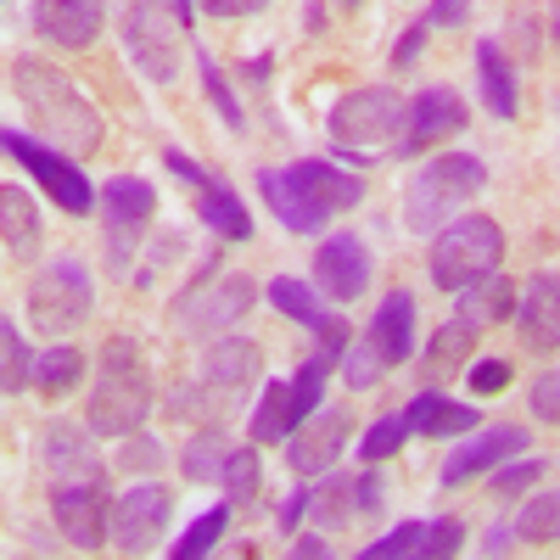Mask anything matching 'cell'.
<instances>
[{
    "label": "cell",
    "instance_id": "6da1fadb",
    "mask_svg": "<svg viewBox=\"0 0 560 560\" xmlns=\"http://www.w3.org/2000/svg\"><path fill=\"white\" fill-rule=\"evenodd\" d=\"M45 471H51V516L73 549H102L113 538V493L107 465L84 443L79 427L51 420L45 427Z\"/></svg>",
    "mask_w": 560,
    "mask_h": 560
},
{
    "label": "cell",
    "instance_id": "7a4b0ae2",
    "mask_svg": "<svg viewBox=\"0 0 560 560\" xmlns=\"http://www.w3.org/2000/svg\"><path fill=\"white\" fill-rule=\"evenodd\" d=\"M258 197L269 202V213L292 230V236H314L337 213L364 202V179L342 163L325 158H303L292 168H258Z\"/></svg>",
    "mask_w": 560,
    "mask_h": 560
},
{
    "label": "cell",
    "instance_id": "3957f363",
    "mask_svg": "<svg viewBox=\"0 0 560 560\" xmlns=\"http://www.w3.org/2000/svg\"><path fill=\"white\" fill-rule=\"evenodd\" d=\"M12 96L23 102V118L34 135H45L51 147L90 158L102 147V113L79 96V84L57 73L51 62H18L12 68Z\"/></svg>",
    "mask_w": 560,
    "mask_h": 560
},
{
    "label": "cell",
    "instance_id": "277c9868",
    "mask_svg": "<svg viewBox=\"0 0 560 560\" xmlns=\"http://www.w3.org/2000/svg\"><path fill=\"white\" fill-rule=\"evenodd\" d=\"M152 404H158V387H152L147 348L135 337H107L96 387H90V427L102 438H129V432L147 427Z\"/></svg>",
    "mask_w": 560,
    "mask_h": 560
},
{
    "label": "cell",
    "instance_id": "5b68a950",
    "mask_svg": "<svg viewBox=\"0 0 560 560\" xmlns=\"http://www.w3.org/2000/svg\"><path fill=\"white\" fill-rule=\"evenodd\" d=\"M197 18V0H124L118 34L129 62L152 84H174L185 62V28Z\"/></svg>",
    "mask_w": 560,
    "mask_h": 560
},
{
    "label": "cell",
    "instance_id": "8992f818",
    "mask_svg": "<svg viewBox=\"0 0 560 560\" xmlns=\"http://www.w3.org/2000/svg\"><path fill=\"white\" fill-rule=\"evenodd\" d=\"M482 185H488V163L482 158L443 152L404 185V224L415 230V236H438V230L482 191Z\"/></svg>",
    "mask_w": 560,
    "mask_h": 560
},
{
    "label": "cell",
    "instance_id": "52a82bcc",
    "mask_svg": "<svg viewBox=\"0 0 560 560\" xmlns=\"http://www.w3.org/2000/svg\"><path fill=\"white\" fill-rule=\"evenodd\" d=\"M331 129V147L353 152V158H382V152H404V129H409V102H398V90L387 84H364L331 107L325 118Z\"/></svg>",
    "mask_w": 560,
    "mask_h": 560
},
{
    "label": "cell",
    "instance_id": "ba28073f",
    "mask_svg": "<svg viewBox=\"0 0 560 560\" xmlns=\"http://www.w3.org/2000/svg\"><path fill=\"white\" fill-rule=\"evenodd\" d=\"M432 287L443 292H465L477 280L499 275L504 264V230L488 213H454L438 236H432Z\"/></svg>",
    "mask_w": 560,
    "mask_h": 560
},
{
    "label": "cell",
    "instance_id": "9c48e42d",
    "mask_svg": "<svg viewBox=\"0 0 560 560\" xmlns=\"http://www.w3.org/2000/svg\"><path fill=\"white\" fill-rule=\"evenodd\" d=\"M90 303H96V287H90V269L79 258H57L28 280V314L51 337H68L79 319H90Z\"/></svg>",
    "mask_w": 560,
    "mask_h": 560
},
{
    "label": "cell",
    "instance_id": "30bf717a",
    "mask_svg": "<svg viewBox=\"0 0 560 560\" xmlns=\"http://www.w3.org/2000/svg\"><path fill=\"white\" fill-rule=\"evenodd\" d=\"M0 147L28 168V179L45 185V197H51L57 208H68V213H90V208H96V191H90V179H84L73 152L51 147V140H34L23 129H7V135H0Z\"/></svg>",
    "mask_w": 560,
    "mask_h": 560
},
{
    "label": "cell",
    "instance_id": "8fae6325",
    "mask_svg": "<svg viewBox=\"0 0 560 560\" xmlns=\"http://www.w3.org/2000/svg\"><path fill=\"white\" fill-rule=\"evenodd\" d=\"M168 510H174V493L163 482H135L129 493H118L113 504V544L124 555H147L158 549L163 527H168Z\"/></svg>",
    "mask_w": 560,
    "mask_h": 560
},
{
    "label": "cell",
    "instance_id": "7c38bea8",
    "mask_svg": "<svg viewBox=\"0 0 560 560\" xmlns=\"http://www.w3.org/2000/svg\"><path fill=\"white\" fill-rule=\"evenodd\" d=\"M370 247L353 236V230H337L314 247V287L331 303H359L370 292Z\"/></svg>",
    "mask_w": 560,
    "mask_h": 560
},
{
    "label": "cell",
    "instance_id": "4fadbf2b",
    "mask_svg": "<svg viewBox=\"0 0 560 560\" xmlns=\"http://www.w3.org/2000/svg\"><path fill=\"white\" fill-rule=\"evenodd\" d=\"M253 298H258L253 280H242V275H224L213 292H202V280H197V292L179 298V331L185 337H219L253 308Z\"/></svg>",
    "mask_w": 560,
    "mask_h": 560
},
{
    "label": "cell",
    "instance_id": "5bb4252c",
    "mask_svg": "<svg viewBox=\"0 0 560 560\" xmlns=\"http://www.w3.org/2000/svg\"><path fill=\"white\" fill-rule=\"evenodd\" d=\"M348 432H353V415H348V409H314L303 427L287 438V465H292L298 477L331 471L337 454L348 448Z\"/></svg>",
    "mask_w": 560,
    "mask_h": 560
},
{
    "label": "cell",
    "instance_id": "9a60e30c",
    "mask_svg": "<svg viewBox=\"0 0 560 560\" xmlns=\"http://www.w3.org/2000/svg\"><path fill=\"white\" fill-rule=\"evenodd\" d=\"M269 303L287 314V319H298L303 331H314L319 337V348H331V353H348V319L325 303V292H314L308 280H292V275H280V280H269Z\"/></svg>",
    "mask_w": 560,
    "mask_h": 560
},
{
    "label": "cell",
    "instance_id": "2e32d148",
    "mask_svg": "<svg viewBox=\"0 0 560 560\" xmlns=\"http://www.w3.org/2000/svg\"><path fill=\"white\" fill-rule=\"evenodd\" d=\"M522 448H533V432L527 427H488V432H471L448 459H443V488H465L471 477L493 471V465L516 459Z\"/></svg>",
    "mask_w": 560,
    "mask_h": 560
},
{
    "label": "cell",
    "instance_id": "e0dca14e",
    "mask_svg": "<svg viewBox=\"0 0 560 560\" xmlns=\"http://www.w3.org/2000/svg\"><path fill=\"white\" fill-rule=\"evenodd\" d=\"M465 118H471V107L459 102L454 84H427L420 96L409 102V129H404V152H427L438 147V140L459 135Z\"/></svg>",
    "mask_w": 560,
    "mask_h": 560
},
{
    "label": "cell",
    "instance_id": "ac0fdd59",
    "mask_svg": "<svg viewBox=\"0 0 560 560\" xmlns=\"http://www.w3.org/2000/svg\"><path fill=\"white\" fill-rule=\"evenodd\" d=\"M459 544H465V527L454 516H443V522H404L387 538H370L364 560H404V555L409 560H443V555H459Z\"/></svg>",
    "mask_w": 560,
    "mask_h": 560
},
{
    "label": "cell",
    "instance_id": "d6986e66",
    "mask_svg": "<svg viewBox=\"0 0 560 560\" xmlns=\"http://www.w3.org/2000/svg\"><path fill=\"white\" fill-rule=\"evenodd\" d=\"M28 18H34L39 39L68 45V51H84V45H96V34L107 23V7L102 0H34Z\"/></svg>",
    "mask_w": 560,
    "mask_h": 560
},
{
    "label": "cell",
    "instance_id": "ffe728a7",
    "mask_svg": "<svg viewBox=\"0 0 560 560\" xmlns=\"http://www.w3.org/2000/svg\"><path fill=\"white\" fill-rule=\"evenodd\" d=\"M477 337H482V319H471V314L454 308V319L438 325V331L427 337V353H420V376H427L432 387L454 382L459 370H465V359L477 353Z\"/></svg>",
    "mask_w": 560,
    "mask_h": 560
},
{
    "label": "cell",
    "instance_id": "44dd1931",
    "mask_svg": "<svg viewBox=\"0 0 560 560\" xmlns=\"http://www.w3.org/2000/svg\"><path fill=\"white\" fill-rule=\"evenodd\" d=\"M522 342L533 353H560V275H533L516 303Z\"/></svg>",
    "mask_w": 560,
    "mask_h": 560
},
{
    "label": "cell",
    "instance_id": "7402d4cb",
    "mask_svg": "<svg viewBox=\"0 0 560 560\" xmlns=\"http://www.w3.org/2000/svg\"><path fill=\"white\" fill-rule=\"evenodd\" d=\"M102 208H107V224H113V236H118V258H124L129 242L140 236V224L158 219V191L140 174H118V179H107Z\"/></svg>",
    "mask_w": 560,
    "mask_h": 560
},
{
    "label": "cell",
    "instance_id": "603a6c76",
    "mask_svg": "<svg viewBox=\"0 0 560 560\" xmlns=\"http://www.w3.org/2000/svg\"><path fill=\"white\" fill-rule=\"evenodd\" d=\"M404 420H409V432H420V438H465V432H477L482 415H477V404H454L438 387H427V393L409 398Z\"/></svg>",
    "mask_w": 560,
    "mask_h": 560
},
{
    "label": "cell",
    "instance_id": "cb8c5ba5",
    "mask_svg": "<svg viewBox=\"0 0 560 560\" xmlns=\"http://www.w3.org/2000/svg\"><path fill=\"white\" fill-rule=\"evenodd\" d=\"M477 90H482V107H488L493 118H516V113H522L516 62L504 57L499 39H477Z\"/></svg>",
    "mask_w": 560,
    "mask_h": 560
},
{
    "label": "cell",
    "instance_id": "d4e9b609",
    "mask_svg": "<svg viewBox=\"0 0 560 560\" xmlns=\"http://www.w3.org/2000/svg\"><path fill=\"white\" fill-rule=\"evenodd\" d=\"M370 342L382 348L387 364H409L415 359V298L404 287L382 298L376 319H370Z\"/></svg>",
    "mask_w": 560,
    "mask_h": 560
},
{
    "label": "cell",
    "instance_id": "484cf974",
    "mask_svg": "<svg viewBox=\"0 0 560 560\" xmlns=\"http://www.w3.org/2000/svg\"><path fill=\"white\" fill-rule=\"evenodd\" d=\"M197 213H202L208 230H219L224 242H247V236H253V213H247V202L230 191L219 174H208V179L197 185Z\"/></svg>",
    "mask_w": 560,
    "mask_h": 560
},
{
    "label": "cell",
    "instance_id": "4316f807",
    "mask_svg": "<svg viewBox=\"0 0 560 560\" xmlns=\"http://www.w3.org/2000/svg\"><path fill=\"white\" fill-rule=\"evenodd\" d=\"M387 499V488L376 477H353V482H331V488H314V510H319V522L325 527H342L353 516H364V510H376Z\"/></svg>",
    "mask_w": 560,
    "mask_h": 560
},
{
    "label": "cell",
    "instance_id": "83f0119b",
    "mask_svg": "<svg viewBox=\"0 0 560 560\" xmlns=\"http://www.w3.org/2000/svg\"><path fill=\"white\" fill-rule=\"evenodd\" d=\"M258 348L253 342H213L202 353V387H219V393H236L258 376Z\"/></svg>",
    "mask_w": 560,
    "mask_h": 560
},
{
    "label": "cell",
    "instance_id": "f1b7e54d",
    "mask_svg": "<svg viewBox=\"0 0 560 560\" xmlns=\"http://www.w3.org/2000/svg\"><path fill=\"white\" fill-rule=\"evenodd\" d=\"M298 432V409H292V382H269L264 404L253 409V443H287Z\"/></svg>",
    "mask_w": 560,
    "mask_h": 560
},
{
    "label": "cell",
    "instance_id": "f546056e",
    "mask_svg": "<svg viewBox=\"0 0 560 560\" xmlns=\"http://www.w3.org/2000/svg\"><path fill=\"white\" fill-rule=\"evenodd\" d=\"M0 219H7V253L23 264V258L39 247V213H34V202L18 191V185H7V191H0Z\"/></svg>",
    "mask_w": 560,
    "mask_h": 560
},
{
    "label": "cell",
    "instance_id": "4dcf8cb0",
    "mask_svg": "<svg viewBox=\"0 0 560 560\" xmlns=\"http://www.w3.org/2000/svg\"><path fill=\"white\" fill-rule=\"evenodd\" d=\"M516 287H510L504 275H488V280H477V287H465L459 292V314H471V319H516Z\"/></svg>",
    "mask_w": 560,
    "mask_h": 560
},
{
    "label": "cell",
    "instance_id": "1f68e13d",
    "mask_svg": "<svg viewBox=\"0 0 560 560\" xmlns=\"http://www.w3.org/2000/svg\"><path fill=\"white\" fill-rule=\"evenodd\" d=\"M79 376H84V353H79L73 342H62V348H51V353L34 359V387L51 393V398H62L68 387H79Z\"/></svg>",
    "mask_w": 560,
    "mask_h": 560
},
{
    "label": "cell",
    "instance_id": "d6a6232c",
    "mask_svg": "<svg viewBox=\"0 0 560 560\" xmlns=\"http://www.w3.org/2000/svg\"><path fill=\"white\" fill-rule=\"evenodd\" d=\"M516 538H527V544H555L560 538V488L555 493H533L516 510Z\"/></svg>",
    "mask_w": 560,
    "mask_h": 560
},
{
    "label": "cell",
    "instance_id": "836d02e7",
    "mask_svg": "<svg viewBox=\"0 0 560 560\" xmlns=\"http://www.w3.org/2000/svg\"><path fill=\"white\" fill-rule=\"evenodd\" d=\"M224 527H230V504H213V510H202V516L185 527V538L168 544V555H174V560H197V555H208V549L224 538Z\"/></svg>",
    "mask_w": 560,
    "mask_h": 560
},
{
    "label": "cell",
    "instance_id": "e575fe53",
    "mask_svg": "<svg viewBox=\"0 0 560 560\" xmlns=\"http://www.w3.org/2000/svg\"><path fill=\"white\" fill-rule=\"evenodd\" d=\"M224 459H230V443L219 432H202V438H191V448L179 454V471L191 477V482H219L224 477Z\"/></svg>",
    "mask_w": 560,
    "mask_h": 560
},
{
    "label": "cell",
    "instance_id": "d590c367",
    "mask_svg": "<svg viewBox=\"0 0 560 560\" xmlns=\"http://www.w3.org/2000/svg\"><path fill=\"white\" fill-rule=\"evenodd\" d=\"M224 493H230V504H258V448H230V459H224Z\"/></svg>",
    "mask_w": 560,
    "mask_h": 560
},
{
    "label": "cell",
    "instance_id": "8d00e7d4",
    "mask_svg": "<svg viewBox=\"0 0 560 560\" xmlns=\"http://www.w3.org/2000/svg\"><path fill=\"white\" fill-rule=\"evenodd\" d=\"M387 376V359H382V348L376 342H348V353H342V382L353 387V393H370V387H376Z\"/></svg>",
    "mask_w": 560,
    "mask_h": 560
},
{
    "label": "cell",
    "instance_id": "74e56055",
    "mask_svg": "<svg viewBox=\"0 0 560 560\" xmlns=\"http://www.w3.org/2000/svg\"><path fill=\"white\" fill-rule=\"evenodd\" d=\"M404 438H409V420H404V415H382L376 427L364 432L359 459H364V465H382V459H393V454L404 448Z\"/></svg>",
    "mask_w": 560,
    "mask_h": 560
},
{
    "label": "cell",
    "instance_id": "f35d334b",
    "mask_svg": "<svg viewBox=\"0 0 560 560\" xmlns=\"http://www.w3.org/2000/svg\"><path fill=\"white\" fill-rule=\"evenodd\" d=\"M197 68H202V90H208V102L219 107V118H224L230 129H242V124H247V113H242V102H236V90H230V84H224V73H219V62H213V57L202 51V57H197Z\"/></svg>",
    "mask_w": 560,
    "mask_h": 560
},
{
    "label": "cell",
    "instance_id": "ab89813d",
    "mask_svg": "<svg viewBox=\"0 0 560 560\" xmlns=\"http://www.w3.org/2000/svg\"><path fill=\"white\" fill-rule=\"evenodd\" d=\"M0 348H7V393H23V382H34V353L23 348L18 319L0 325Z\"/></svg>",
    "mask_w": 560,
    "mask_h": 560
},
{
    "label": "cell",
    "instance_id": "60d3db41",
    "mask_svg": "<svg viewBox=\"0 0 560 560\" xmlns=\"http://www.w3.org/2000/svg\"><path fill=\"white\" fill-rule=\"evenodd\" d=\"M538 477H544L538 459H504L499 471H493V493H499V499H516V493L538 488Z\"/></svg>",
    "mask_w": 560,
    "mask_h": 560
},
{
    "label": "cell",
    "instance_id": "b9f144b4",
    "mask_svg": "<svg viewBox=\"0 0 560 560\" xmlns=\"http://www.w3.org/2000/svg\"><path fill=\"white\" fill-rule=\"evenodd\" d=\"M465 376H471V393H477V398H493V393L510 387V376H516V370H510V359H482V364L465 370Z\"/></svg>",
    "mask_w": 560,
    "mask_h": 560
},
{
    "label": "cell",
    "instance_id": "7bdbcfd3",
    "mask_svg": "<svg viewBox=\"0 0 560 560\" xmlns=\"http://www.w3.org/2000/svg\"><path fill=\"white\" fill-rule=\"evenodd\" d=\"M533 415L538 420H549V427H560V370H544V376L533 382Z\"/></svg>",
    "mask_w": 560,
    "mask_h": 560
},
{
    "label": "cell",
    "instance_id": "ee69618b",
    "mask_svg": "<svg viewBox=\"0 0 560 560\" xmlns=\"http://www.w3.org/2000/svg\"><path fill=\"white\" fill-rule=\"evenodd\" d=\"M308 510H314V488H292V493H287V504H280V533L298 538V527H303Z\"/></svg>",
    "mask_w": 560,
    "mask_h": 560
},
{
    "label": "cell",
    "instance_id": "f6af8a7d",
    "mask_svg": "<svg viewBox=\"0 0 560 560\" xmlns=\"http://www.w3.org/2000/svg\"><path fill=\"white\" fill-rule=\"evenodd\" d=\"M465 18H471V0H432V12H427L432 28H465Z\"/></svg>",
    "mask_w": 560,
    "mask_h": 560
},
{
    "label": "cell",
    "instance_id": "bcb514c9",
    "mask_svg": "<svg viewBox=\"0 0 560 560\" xmlns=\"http://www.w3.org/2000/svg\"><path fill=\"white\" fill-rule=\"evenodd\" d=\"M420 45H427V23H409V28L398 34V51H393V68H415V57H420Z\"/></svg>",
    "mask_w": 560,
    "mask_h": 560
},
{
    "label": "cell",
    "instance_id": "7dc6e473",
    "mask_svg": "<svg viewBox=\"0 0 560 560\" xmlns=\"http://www.w3.org/2000/svg\"><path fill=\"white\" fill-rule=\"evenodd\" d=\"M269 0H197V12L208 18H247V12H264Z\"/></svg>",
    "mask_w": 560,
    "mask_h": 560
},
{
    "label": "cell",
    "instance_id": "c3c4849f",
    "mask_svg": "<svg viewBox=\"0 0 560 560\" xmlns=\"http://www.w3.org/2000/svg\"><path fill=\"white\" fill-rule=\"evenodd\" d=\"M163 163H168V174H179L185 185H191V191H197V185L208 179V168H202V163H191V158H185V152H168Z\"/></svg>",
    "mask_w": 560,
    "mask_h": 560
},
{
    "label": "cell",
    "instance_id": "681fc988",
    "mask_svg": "<svg viewBox=\"0 0 560 560\" xmlns=\"http://www.w3.org/2000/svg\"><path fill=\"white\" fill-rule=\"evenodd\" d=\"M292 555H303V560H319V555H325V538H298V544H292Z\"/></svg>",
    "mask_w": 560,
    "mask_h": 560
},
{
    "label": "cell",
    "instance_id": "f907efd6",
    "mask_svg": "<svg viewBox=\"0 0 560 560\" xmlns=\"http://www.w3.org/2000/svg\"><path fill=\"white\" fill-rule=\"evenodd\" d=\"M504 549H510V533L493 527V533H488V555H504Z\"/></svg>",
    "mask_w": 560,
    "mask_h": 560
},
{
    "label": "cell",
    "instance_id": "816d5d0a",
    "mask_svg": "<svg viewBox=\"0 0 560 560\" xmlns=\"http://www.w3.org/2000/svg\"><path fill=\"white\" fill-rule=\"evenodd\" d=\"M549 34H555V45H560V0H549Z\"/></svg>",
    "mask_w": 560,
    "mask_h": 560
},
{
    "label": "cell",
    "instance_id": "f5cc1de1",
    "mask_svg": "<svg viewBox=\"0 0 560 560\" xmlns=\"http://www.w3.org/2000/svg\"><path fill=\"white\" fill-rule=\"evenodd\" d=\"M342 7H359V0H342Z\"/></svg>",
    "mask_w": 560,
    "mask_h": 560
}]
</instances>
